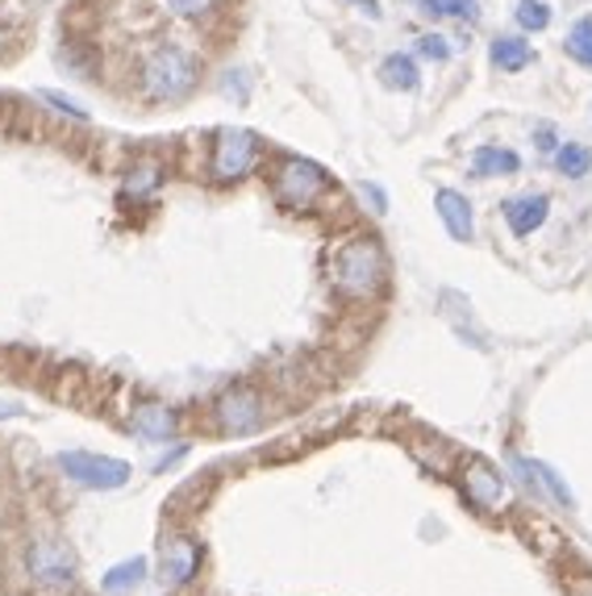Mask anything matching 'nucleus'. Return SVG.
Wrapping results in <instances>:
<instances>
[{
    "label": "nucleus",
    "mask_w": 592,
    "mask_h": 596,
    "mask_svg": "<svg viewBox=\"0 0 592 596\" xmlns=\"http://www.w3.org/2000/svg\"><path fill=\"white\" fill-rule=\"evenodd\" d=\"M384 246L376 239H350L334 255V289L347 296H371L384 284Z\"/></svg>",
    "instance_id": "f257e3e1"
},
{
    "label": "nucleus",
    "mask_w": 592,
    "mask_h": 596,
    "mask_svg": "<svg viewBox=\"0 0 592 596\" xmlns=\"http://www.w3.org/2000/svg\"><path fill=\"white\" fill-rule=\"evenodd\" d=\"M196 80H201V63L180 47H163L142 68V88L151 101H184Z\"/></svg>",
    "instance_id": "f03ea898"
},
{
    "label": "nucleus",
    "mask_w": 592,
    "mask_h": 596,
    "mask_svg": "<svg viewBox=\"0 0 592 596\" xmlns=\"http://www.w3.org/2000/svg\"><path fill=\"white\" fill-rule=\"evenodd\" d=\"M330 192V171L309 163V159H279L276 175H272V196L284 209H314L321 196Z\"/></svg>",
    "instance_id": "7ed1b4c3"
},
{
    "label": "nucleus",
    "mask_w": 592,
    "mask_h": 596,
    "mask_svg": "<svg viewBox=\"0 0 592 596\" xmlns=\"http://www.w3.org/2000/svg\"><path fill=\"white\" fill-rule=\"evenodd\" d=\"M263 154V142L255 130H222L213 138V154H210V171L213 180H243L255 171Z\"/></svg>",
    "instance_id": "20e7f679"
},
{
    "label": "nucleus",
    "mask_w": 592,
    "mask_h": 596,
    "mask_svg": "<svg viewBox=\"0 0 592 596\" xmlns=\"http://www.w3.org/2000/svg\"><path fill=\"white\" fill-rule=\"evenodd\" d=\"M59 467H63L68 479L84 484V488H96V493H113V488L130 484V463L92 455V451H68V455H59Z\"/></svg>",
    "instance_id": "39448f33"
},
{
    "label": "nucleus",
    "mask_w": 592,
    "mask_h": 596,
    "mask_svg": "<svg viewBox=\"0 0 592 596\" xmlns=\"http://www.w3.org/2000/svg\"><path fill=\"white\" fill-rule=\"evenodd\" d=\"M25 563H30V576H34L42 588H51V593L75 584V555H71L63 543H54V538H42V543L30 546Z\"/></svg>",
    "instance_id": "423d86ee"
},
{
    "label": "nucleus",
    "mask_w": 592,
    "mask_h": 596,
    "mask_svg": "<svg viewBox=\"0 0 592 596\" xmlns=\"http://www.w3.org/2000/svg\"><path fill=\"white\" fill-rule=\"evenodd\" d=\"M217 426L226 434H255L263 426V396L255 388H229L217 396Z\"/></svg>",
    "instance_id": "0eeeda50"
},
{
    "label": "nucleus",
    "mask_w": 592,
    "mask_h": 596,
    "mask_svg": "<svg viewBox=\"0 0 592 596\" xmlns=\"http://www.w3.org/2000/svg\"><path fill=\"white\" fill-rule=\"evenodd\" d=\"M201 567V546L192 538H172V543L159 550V579L167 588H184Z\"/></svg>",
    "instance_id": "6e6552de"
},
{
    "label": "nucleus",
    "mask_w": 592,
    "mask_h": 596,
    "mask_svg": "<svg viewBox=\"0 0 592 596\" xmlns=\"http://www.w3.org/2000/svg\"><path fill=\"white\" fill-rule=\"evenodd\" d=\"M435 209H438V218H442V225H447V234H451L455 242H471V234H476V213H471V201L463 196V192H455V188H438Z\"/></svg>",
    "instance_id": "1a4fd4ad"
},
{
    "label": "nucleus",
    "mask_w": 592,
    "mask_h": 596,
    "mask_svg": "<svg viewBox=\"0 0 592 596\" xmlns=\"http://www.w3.org/2000/svg\"><path fill=\"white\" fill-rule=\"evenodd\" d=\"M547 213H551V201L542 192H525V196H509L506 201V222L518 239H530L547 222Z\"/></svg>",
    "instance_id": "9d476101"
},
{
    "label": "nucleus",
    "mask_w": 592,
    "mask_h": 596,
    "mask_svg": "<svg viewBox=\"0 0 592 596\" xmlns=\"http://www.w3.org/2000/svg\"><path fill=\"white\" fill-rule=\"evenodd\" d=\"M130 430L139 434L142 443H172L175 434V413L159 401H142L139 410L130 413Z\"/></svg>",
    "instance_id": "9b49d317"
},
{
    "label": "nucleus",
    "mask_w": 592,
    "mask_h": 596,
    "mask_svg": "<svg viewBox=\"0 0 592 596\" xmlns=\"http://www.w3.org/2000/svg\"><path fill=\"white\" fill-rule=\"evenodd\" d=\"M463 488H468L471 505H480V509H497L501 505V496H506V479L497 476L492 467H484V463H476L468 472V479H463Z\"/></svg>",
    "instance_id": "f8f14e48"
},
{
    "label": "nucleus",
    "mask_w": 592,
    "mask_h": 596,
    "mask_svg": "<svg viewBox=\"0 0 592 596\" xmlns=\"http://www.w3.org/2000/svg\"><path fill=\"white\" fill-rule=\"evenodd\" d=\"M513 171H522V159L509 151V147H480V151L471 154V175H513Z\"/></svg>",
    "instance_id": "ddd939ff"
},
{
    "label": "nucleus",
    "mask_w": 592,
    "mask_h": 596,
    "mask_svg": "<svg viewBox=\"0 0 592 596\" xmlns=\"http://www.w3.org/2000/svg\"><path fill=\"white\" fill-rule=\"evenodd\" d=\"M488 59H492L497 71H522L534 63V47H530L525 38H497V42L488 47Z\"/></svg>",
    "instance_id": "4468645a"
},
{
    "label": "nucleus",
    "mask_w": 592,
    "mask_h": 596,
    "mask_svg": "<svg viewBox=\"0 0 592 596\" xmlns=\"http://www.w3.org/2000/svg\"><path fill=\"white\" fill-rule=\"evenodd\" d=\"M380 84L392 88V92H414L421 84V71L409 54H388L380 63Z\"/></svg>",
    "instance_id": "2eb2a0df"
},
{
    "label": "nucleus",
    "mask_w": 592,
    "mask_h": 596,
    "mask_svg": "<svg viewBox=\"0 0 592 596\" xmlns=\"http://www.w3.org/2000/svg\"><path fill=\"white\" fill-rule=\"evenodd\" d=\"M142 572H146V559H130V563H118L113 572H109L105 579H101V588H105L109 596H125L134 593L142 584Z\"/></svg>",
    "instance_id": "dca6fc26"
},
{
    "label": "nucleus",
    "mask_w": 592,
    "mask_h": 596,
    "mask_svg": "<svg viewBox=\"0 0 592 596\" xmlns=\"http://www.w3.org/2000/svg\"><path fill=\"white\" fill-rule=\"evenodd\" d=\"M555 168L568 175V180H584L592 171V151L589 147H580V142H563L555 151Z\"/></svg>",
    "instance_id": "f3484780"
},
{
    "label": "nucleus",
    "mask_w": 592,
    "mask_h": 596,
    "mask_svg": "<svg viewBox=\"0 0 592 596\" xmlns=\"http://www.w3.org/2000/svg\"><path fill=\"white\" fill-rule=\"evenodd\" d=\"M421 13H430V18L476 21L480 18V4H476V0H421Z\"/></svg>",
    "instance_id": "a211bd4d"
},
{
    "label": "nucleus",
    "mask_w": 592,
    "mask_h": 596,
    "mask_svg": "<svg viewBox=\"0 0 592 596\" xmlns=\"http://www.w3.org/2000/svg\"><path fill=\"white\" fill-rule=\"evenodd\" d=\"M513 18H518V26H522V30L539 34V30H547V26H551V4H547V0H518Z\"/></svg>",
    "instance_id": "6ab92c4d"
},
{
    "label": "nucleus",
    "mask_w": 592,
    "mask_h": 596,
    "mask_svg": "<svg viewBox=\"0 0 592 596\" xmlns=\"http://www.w3.org/2000/svg\"><path fill=\"white\" fill-rule=\"evenodd\" d=\"M568 54H572L580 68L592 71V18H580L568 34Z\"/></svg>",
    "instance_id": "aec40b11"
},
{
    "label": "nucleus",
    "mask_w": 592,
    "mask_h": 596,
    "mask_svg": "<svg viewBox=\"0 0 592 596\" xmlns=\"http://www.w3.org/2000/svg\"><path fill=\"white\" fill-rule=\"evenodd\" d=\"M155 184H159V163H151V159L134 163L130 175H125V192H134V196H146Z\"/></svg>",
    "instance_id": "412c9836"
},
{
    "label": "nucleus",
    "mask_w": 592,
    "mask_h": 596,
    "mask_svg": "<svg viewBox=\"0 0 592 596\" xmlns=\"http://www.w3.org/2000/svg\"><path fill=\"white\" fill-rule=\"evenodd\" d=\"M530 467H534V476H539L542 484H547V493L555 496V501H559V505H563V509H575V496H572V488H568V484H563V479H559L555 472L547 467V463L530 459Z\"/></svg>",
    "instance_id": "4be33fe9"
},
{
    "label": "nucleus",
    "mask_w": 592,
    "mask_h": 596,
    "mask_svg": "<svg viewBox=\"0 0 592 596\" xmlns=\"http://www.w3.org/2000/svg\"><path fill=\"white\" fill-rule=\"evenodd\" d=\"M418 54L421 59H430V63H447V59H451V47H447V38L442 34H421Z\"/></svg>",
    "instance_id": "5701e85b"
},
{
    "label": "nucleus",
    "mask_w": 592,
    "mask_h": 596,
    "mask_svg": "<svg viewBox=\"0 0 592 596\" xmlns=\"http://www.w3.org/2000/svg\"><path fill=\"white\" fill-rule=\"evenodd\" d=\"M217 0H167V9L180 13V18H205Z\"/></svg>",
    "instance_id": "b1692460"
},
{
    "label": "nucleus",
    "mask_w": 592,
    "mask_h": 596,
    "mask_svg": "<svg viewBox=\"0 0 592 596\" xmlns=\"http://www.w3.org/2000/svg\"><path fill=\"white\" fill-rule=\"evenodd\" d=\"M42 101H51L59 113H68V118H75V121H88V109H80V104L71 101V97H59V92H38Z\"/></svg>",
    "instance_id": "393cba45"
},
{
    "label": "nucleus",
    "mask_w": 592,
    "mask_h": 596,
    "mask_svg": "<svg viewBox=\"0 0 592 596\" xmlns=\"http://www.w3.org/2000/svg\"><path fill=\"white\" fill-rule=\"evenodd\" d=\"M534 147H539V151H559V147H555V130H551V125H539V138H534Z\"/></svg>",
    "instance_id": "a878e982"
},
{
    "label": "nucleus",
    "mask_w": 592,
    "mask_h": 596,
    "mask_svg": "<svg viewBox=\"0 0 592 596\" xmlns=\"http://www.w3.org/2000/svg\"><path fill=\"white\" fill-rule=\"evenodd\" d=\"M364 192L371 196V209H376V213H384V209H388V205H384V192L376 184H364Z\"/></svg>",
    "instance_id": "bb28decb"
},
{
    "label": "nucleus",
    "mask_w": 592,
    "mask_h": 596,
    "mask_svg": "<svg viewBox=\"0 0 592 596\" xmlns=\"http://www.w3.org/2000/svg\"><path fill=\"white\" fill-rule=\"evenodd\" d=\"M18 413H21L18 405H4V410H0V417H18Z\"/></svg>",
    "instance_id": "cd10ccee"
},
{
    "label": "nucleus",
    "mask_w": 592,
    "mask_h": 596,
    "mask_svg": "<svg viewBox=\"0 0 592 596\" xmlns=\"http://www.w3.org/2000/svg\"><path fill=\"white\" fill-rule=\"evenodd\" d=\"M359 4H367V13H371V18H376V4H371V0H359Z\"/></svg>",
    "instance_id": "c85d7f7f"
},
{
    "label": "nucleus",
    "mask_w": 592,
    "mask_h": 596,
    "mask_svg": "<svg viewBox=\"0 0 592 596\" xmlns=\"http://www.w3.org/2000/svg\"><path fill=\"white\" fill-rule=\"evenodd\" d=\"M0 47H4V30H0Z\"/></svg>",
    "instance_id": "c756f323"
}]
</instances>
